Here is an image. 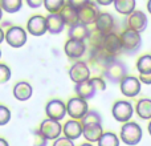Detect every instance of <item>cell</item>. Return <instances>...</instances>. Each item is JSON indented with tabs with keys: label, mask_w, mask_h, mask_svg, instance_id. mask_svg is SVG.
I'll return each instance as SVG.
<instances>
[{
	"label": "cell",
	"mask_w": 151,
	"mask_h": 146,
	"mask_svg": "<svg viewBox=\"0 0 151 146\" xmlns=\"http://www.w3.org/2000/svg\"><path fill=\"white\" fill-rule=\"evenodd\" d=\"M105 78L110 81L113 84H119L123 78L127 76V68L121 60H118L117 57H111L106 63L104 71H102Z\"/></svg>",
	"instance_id": "cell-1"
},
{
	"label": "cell",
	"mask_w": 151,
	"mask_h": 146,
	"mask_svg": "<svg viewBox=\"0 0 151 146\" xmlns=\"http://www.w3.org/2000/svg\"><path fill=\"white\" fill-rule=\"evenodd\" d=\"M122 41V52L127 55H135L142 47V37L141 33L127 28L119 35Z\"/></svg>",
	"instance_id": "cell-2"
},
{
	"label": "cell",
	"mask_w": 151,
	"mask_h": 146,
	"mask_svg": "<svg viewBox=\"0 0 151 146\" xmlns=\"http://www.w3.org/2000/svg\"><path fill=\"white\" fill-rule=\"evenodd\" d=\"M119 139L129 146H135L142 139V128L137 122H125L121 128Z\"/></svg>",
	"instance_id": "cell-3"
},
{
	"label": "cell",
	"mask_w": 151,
	"mask_h": 146,
	"mask_svg": "<svg viewBox=\"0 0 151 146\" xmlns=\"http://www.w3.org/2000/svg\"><path fill=\"white\" fill-rule=\"evenodd\" d=\"M88 101L82 100L80 97H72L68 102H66V114L72 118V120L81 121L83 116L88 113Z\"/></svg>",
	"instance_id": "cell-4"
},
{
	"label": "cell",
	"mask_w": 151,
	"mask_h": 146,
	"mask_svg": "<svg viewBox=\"0 0 151 146\" xmlns=\"http://www.w3.org/2000/svg\"><path fill=\"white\" fill-rule=\"evenodd\" d=\"M27 40H28V35L23 27L12 25L5 31V41L12 48H21L23 45H25Z\"/></svg>",
	"instance_id": "cell-5"
},
{
	"label": "cell",
	"mask_w": 151,
	"mask_h": 146,
	"mask_svg": "<svg viewBox=\"0 0 151 146\" xmlns=\"http://www.w3.org/2000/svg\"><path fill=\"white\" fill-rule=\"evenodd\" d=\"M111 113L114 120L118 121V122H122V124L129 122L134 114L133 104L130 101H126V100H119V101H117L113 105Z\"/></svg>",
	"instance_id": "cell-6"
},
{
	"label": "cell",
	"mask_w": 151,
	"mask_h": 146,
	"mask_svg": "<svg viewBox=\"0 0 151 146\" xmlns=\"http://www.w3.org/2000/svg\"><path fill=\"white\" fill-rule=\"evenodd\" d=\"M98 15H99L98 4L96 1H90L85 7L78 9V21L81 24H85V25L89 27L91 24H96Z\"/></svg>",
	"instance_id": "cell-7"
},
{
	"label": "cell",
	"mask_w": 151,
	"mask_h": 146,
	"mask_svg": "<svg viewBox=\"0 0 151 146\" xmlns=\"http://www.w3.org/2000/svg\"><path fill=\"white\" fill-rule=\"evenodd\" d=\"M39 132L47 139H53V141H55V139H57L58 137L61 136V133H63V125L60 124V121L47 118V120H44L40 124Z\"/></svg>",
	"instance_id": "cell-8"
},
{
	"label": "cell",
	"mask_w": 151,
	"mask_h": 146,
	"mask_svg": "<svg viewBox=\"0 0 151 146\" xmlns=\"http://www.w3.org/2000/svg\"><path fill=\"white\" fill-rule=\"evenodd\" d=\"M69 77L73 81L74 84H80L82 81L90 80L91 73H90V68L86 64V61H76L73 65L69 69Z\"/></svg>",
	"instance_id": "cell-9"
},
{
	"label": "cell",
	"mask_w": 151,
	"mask_h": 146,
	"mask_svg": "<svg viewBox=\"0 0 151 146\" xmlns=\"http://www.w3.org/2000/svg\"><path fill=\"white\" fill-rule=\"evenodd\" d=\"M119 88H121V92H122L123 96L133 98V97L139 94L141 88H142V82L135 76H126L119 82Z\"/></svg>",
	"instance_id": "cell-10"
},
{
	"label": "cell",
	"mask_w": 151,
	"mask_h": 146,
	"mask_svg": "<svg viewBox=\"0 0 151 146\" xmlns=\"http://www.w3.org/2000/svg\"><path fill=\"white\" fill-rule=\"evenodd\" d=\"M102 49L111 57H117V55H119L122 52V41H121V36L117 35L115 32L105 35L104 37V45Z\"/></svg>",
	"instance_id": "cell-11"
},
{
	"label": "cell",
	"mask_w": 151,
	"mask_h": 146,
	"mask_svg": "<svg viewBox=\"0 0 151 146\" xmlns=\"http://www.w3.org/2000/svg\"><path fill=\"white\" fill-rule=\"evenodd\" d=\"M45 113L50 120L61 121L66 116V104L58 98H53L45 106Z\"/></svg>",
	"instance_id": "cell-12"
},
{
	"label": "cell",
	"mask_w": 151,
	"mask_h": 146,
	"mask_svg": "<svg viewBox=\"0 0 151 146\" xmlns=\"http://www.w3.org/2000/svg\"><path fill=\"white\" fill-rule=\"evenodd\" d=\"M86 41H81V40L69 39L64 45V51L65 55L72 60H78L86 53Z\"/></svg>",
	"instance_id": "cell-13"
},
{
	"label": "cell",
	"mask_w": 151,
	"mask_h": 146,
	"mask_svg": "<svg viewBox=\"0 0 151 146\" xmlns=\"http://www.w3.org/2000/svg\"><path fill=\"white\" fill-rule=\"evenodd\" d=\"M147 23H149L147 15L143 11L135 9L127 16V28L133 29V31L138 32V33H142L147 28Z\"/></svg>",
	"instance_id": "cell-14"
},
{
	"label": "cell",
	"mask_w": 151,
	"mask_h": 146,
	"mask_svg": "<svg viewBox=\"0 0 151 146\" xmlns=\"http://www.w3.org/2000/svg\"><path fill=\"white\" fill-rule=\"evenodd\" d=\"M94 25H96V31H98L99 33H102L105 36V35H107V33L114 32L115 19H114V16L109 12H99Z\"/></svg>",
	"instance_id": "cell-15"
},
{
	"label": "cell",
	"mask_w": 151,
	"mask_h": 146,
	"mask_svg": "<svg viewBox=\"0 0 151 146\" xmlns=\"http://www.w3.org/2000/svg\"><path fill=\"white\" fill-rule=\"evenodd\" d=\"M27 31L32 35V36L40 37L48 32L47 29V20L44 16L41 15H35L27 23Z\"/></svg>",
	"instance_id": "cell-16"
},
{
	"label": "cell",
	"mask_w": 151,
	"mask_h": 146,
	"mask_svg": "<svg viewBox=\"0 0 151 146\" xmlns=\"http://www.w3.org/2000/svg\"><path fill=\"white\" fill-rule=\"evenodd\" d=\"M102 134H104V129L99 122H90L82 125V136L90 144L98 142Z\"/></svg>",
	"instance_id": "cell-17"
},
{
	"label": "cell",
	"mask_w": 151,
	"mask_h": 146,
	"mask_svg": "<svg viewBox=\"0 0 151 146\" xmlns=\"http://www.w3.org/2000/svg\"><path fill=\"white\" fill-rule=\"evenodd\" d=\"M63 133L64 137L76 141L82 136V124L78 120H69L65 122V125H63Z\"/></svg>",
	"instance_id": "cell-18"
},
{
	"label": "cell",
	"mask_w": 151,
	"mask_h": 146,
	"mask_svg": "<svg viewBox=\"0 0 151 146\" xmlns=\"http://www.w3.org/2000/svg\"><path fill=\"white\" fill-rule=\"evenodd\" d=\"M45 20H47V29L50 35H58L65 28V23L60 13H48V16H45Z\"/></svg>",
	"instance_id": "cell-19"
},
{
	"label": "cell",
	"mask_w": 151,
	"mask_h": 146,
	"mask_svg": "<svg viewBox=\"0 0 151 146\" xmlns=\"http://www.w3.org/2000/svg\"><path fill=\"white\" fill-rule=\"evenodd\" d=\"M74 92H76V94H77V97H80V98H82V100H86V101L93 98L97 94L96 88H94L93 82H91L90 80H86L80 84H76Z\"/></svg>",
	"instance_id": "cell-20"
},
{
	"label": "cell",
	"mask_w": 151,
	"mask_h": 146,
	"mask_svg": "<svg viewBox=\"0 0 151 146\" xmlns=\"http://www.w3.org/2000/svg\"><path fill=\"white\" fill-rule=\"evenodd\" d=\"M90 33H91V31L89 29V27L85 25V24H81V23H77V24H74V25L69 27V31H68L69 39L81 40V41L89 40Z\"/></svg>",
	"instance_id": "cell-21"
},
{
	"label": "cell",
	"mask_w": 151,
	"mask_h": 146,
	"mask_svg": "<svg viewBox=\"0 0 151 146\" xmlns=\"http://www.w3.org/2000/svg\"><path fill=\"white\" fill-rule=\"evenodd\" d=\"M33 93V88L29 82L27 81H20L13 86V97L19 101H27L32 97Z\"/></svg>",
	"instance_id": "cell-22"
},
{
	"label": "cell",
	"mask_w": 151,
	"mask_h": 146,
	"mask_svg": "<svg viewBox=\"0 0 151 146\" xmlns=\"http://www.w3.org/2000/svg\"><path fill=\"white\" fill-rule=\"evenodd\" d=\"M60 16L63 17L65 25H68V27H72L74 24L80 23L78 21V9H76V8L70 7L68 4L64 5V8L60 11Z\"/></svg>",
	"instance_id": "cell-23"
},
{
	"label": "cell",
	"mask_w": 151,
	"mask_h": 146,
	"mask_svg": "<svg viewBox=\"0 0 151 146\" xmlns=\"http://www.w3.org/2000/svg\"><path fill=\"white\" fill-rule=\"evenodd\" d=\"M114 8L118 13L123 16H129L131 12L135 11L137 1L135 0H114Z\"/></svg>",
	"instance_id": "cell-24"
},
{
	"label": "cell",
	"mask_w": 151,
	"mask_h": 146,
	"mask_svg": "<svg viewBox=\"0 0 151 146\" xmlns=\"http://www.w3.org/2000/svg\"><path fill=\"white\" fill-rule=\"evenodd\" d=\"M135 112L142 120H151V100L141 98L135 105Z\"/></svg>",
	"instance_id": "cell-25"
},
{
	"label": "cell",
	"mask_w": 151,
	"mask_h": 146,
	"mask_svg": "<svg viewBox=\"0 0 151 146\" xmlns=\"http://www.w3.org/2000/svg\"><path fill=\"white\" fill-rule=\"evenodd\" d=\"M97 144H98V146H119L121 139L115 133L107 132V133L102 134L99 141L97 142Z\"/></svg>",
	"instance_id": "cell-26"
},
{
	"label": "cell",
	"mask_w": 151,
	"mask_h": 146,
	"mask_svg": "<svg viewBox=\"0 0 151 146\" xmlns=\"http://www.w3.org/2000/svg\"><path fill=\"white\" fill-rule=\"evenodd\" d=\"M0 7L8 13H16L23 7V0H0Z\"/></svg>",
	"instance_id": "cell-27"
},
{
	"label": "cell",
	"mask_w": 151,
	"mask_h": 146,
	"mask_svg": "<svg viewBox=\"0 0 151 146\" xmlns=\"http://www.w3.org/2000/svg\"><path fill=\"white\" fill-rule=\"evenodd\" d=\"M137 69L139 74L145 73H151V55H143L137 61Z\"/></svg>",
	"instance_id": "cell-28"
},
{
	"label": "cell",
	"mask_w": 151,
	"mask_h": 146,
	"mask_svg": "<svg viewBox=\"0 0 151 146\" xmlns=\"http://www.w3.org/2000/svg\"><path fill=\"white\" fill-rule=\"evenodd\" d=\"M65 4V0H44V7L48 13H60Z\"/></svg>",
	"instance_id": "cell-29"
},
{
	"label": "cell",
	"mask_w": 151,
	"mask_h": 146,
	"mask_svg": "<svg viewBox=\"0 0 151 146\" xmlns=\"http://www.w3.org/2000/svg\"><path fill=\"white\" fill-rule=\"evenodd\" d=\"M90 122L102 124V117L99 116L98 112H96V110H88V113H86V114L83 116V118L81 120V124H82V125H85V124H90Z\"/></svg>",
	"instance_id": "cell-30"
},
{
	"label": "cell",
	"mask_w": 151,
	"mask_h": 146,
	"mask_svg": "<svg viewBox=\"0 0 151 146\" xmlns=\"http://www.w3.org/2000/svg\"><path fill=\"white\" fill-rule=\"evenodd\" d=\"M11 76H12V72H11L9 66L0 63V84L8 82L11 80Z\"/></svg>",
	"instance_id": "cell-31"
},
{
	"label": "cell",
	"mask_w": 151,
	"mask_h": 146,
	"mask_svg": "<svg viewBox=\"0 0 151 146\" xmlns=\"http://www.w3.org/2000/svg\"><path fill=\"white\" fill-rule=\"evenodd\" d=\"M11 121V110L5 105H0V126L7 125Z\"/></svg>",
	"instance_id": "cell-32"
},
{
	"label": "cell",
	"mask_w": 151,
	"mask_h": 146,
	"mask_svg": "<svg viewBox=\"0 0 151 146\" xmlns=\"http://www.w3.org/2000/svg\"><path fill=\"white\" fill-rule=\"evenodd\" d=\"M90 81L93 82L97 93H98V92H104L105 89H106V82H105V80L102 77H90Z\"/></svg>",
	"instance_id": "cell-33"
},
{
	"label": "cell",
	"mask_w": 151,
	"mask_h": 146,
	"mask_svg": "<svg viewBox=\"0 0 151 146\" xmlns=\"http://www.w3.org/2000/svg\"><path fill=\"white\" fill-rule=\"evenodd\" d=\"M47 141L48 139L40 133L39 129L35 130V133H33V146H47Z\"/></svg>",
	"instance_id": "cell-34"
},
{
	"label": "cell",
	"mask_w": 151,
	"mask_h": 146,
	"mask_svg": "<svg viewBox=\"0 0 151 146\" xmlns=\"http://www.w3.org/2000/svg\"><path fill=\"white\" fill-rule=\"evenodd\" d=\"M90 1L91 0H66V4L76 8V9H80V8L85 7L86 4H89Z\"/></svg>",
	"instance_id": "cell-35"
},
{
	"label": "cell",
	"mask_w": 151,
	"mask_h": 146,
	"mask_svg": "<svg viewBox=\"0 0 151 146\" xmlns=\"http://www.w3.org/2000/svg\"><path fill=\"white\" fill-rule=\"evenodd\" d=\"M53 146H74V141L66 138V137H58L57 139H55Z\"/></svg>",
	"instance_id": "cell-36"
},
{
	"label": "cell",
	"mask_w": 151,
	"mask_h": 146,
	"mask_svg": "<svg viewBox=\"0 0 151 146\" xmlns=\"http://www.w3.org/2000/svg\"><path fill=\"white\" fill-rule=\"evenodd\" d=\"M25 3L29 8H33V9L40 8L41 5H44V0H25Z\"/></svg>",
	"instance_id": "cell-37"
},
{
	"label": "cell",
	"mask_w": 151,
	"mask_h": 146,
	"mask_svg": "<svg viewBox=\"0 0 151 146\" xmlns=\"http://www.w3.org/2000/svg\"><path fill=\"white\" fill-rule=\"evenodd\" d=\"M139 81L146 85H151V73H145V74H139Z\"/></svg>",
	"instance_id": "cell-38"
},
{
	"label": "cell",
	"mask_w": 151,
	"mask_h": 146,
	"mask_svg": "<svg viewBox=\"0 0 151 146\" xmlns=\"http://www.w3.org/2000/svg\"><path fill=\"white\" fill-rule=\"evenodd\" d=\"M98 5H102V7H106V5H110L114 3V0H94Z\"/></svg>",
	"instance_id": "cell-39"
},
{
	"label": "cell",
	"mask_w": 151,
	"mask_h": 146,
	"mask_svg": "<svg viewBox=\"0 0 151 146\" xmlns=\"http://www.w3.org/2000/svg\"><path fill=\"white\" fill-rule=\"evenodd\" d=\"M3 41H5V31L0 27V44H1Z\"/></svg>",
	"instance_id": "cell-40"
},
{
	"label": "cell",
	"mask_w": 151,
	"mask_h": 146,
	"mask_svg": "<svg viewBox=\"0 0 151 146\" xmlns=\"http://www.w3.org/2000/svg\"><path fill=\"white\" fill-rule=\"evenodd\" d=\"M0 146H9V145H8V142L5 141L4 138H1V137H0Z\"/></svg>",
	"instance_id": "cell-41"
},
{
	"label": "cell",
	"mask_w": 151,
	"mask_h": 146,
	"mask_svg": "<svg viewBox=\"0 0 151 146\" xmlns=\"http://www.w3.org/2000/svg\"><path fill=\"white\" fill-rule=\"evenodd\" d=\"M147 11H149V13L151 15V0L147 1Z\"/></svg>",
	"instance_id": "cell-42"
},
{
	"label": "cell",
	"mask_w": 151,
	"mask_h": 146,
	"mask_svg": "<svg viewBox=\"0 0 151 146\" xmlns=\"http://www.w3.org/2000/svg\"><path fill=\"white\" fill-rule=\"evenodd\" d=\"M147 130H149V133H150V136H151V120H150V124H149V126H147Z\"/></svg>",
	"instance_id": "cell-43"
},
{
	"label": "cell",
	"mask_w": 151,
	"mask_h": 146,
	"mask_svg": "<svg viewBox=\"0 0 151 146\" xmlns=\"http://www.w3.org/2000/svg\"><path fill=\"white\" fill-rule=\"evenodd\" d=\"M80 146H93L90 144V142H85V144H82V145H80Z\"/></svg>",
	"instance_id": "cell-44"
},
{
	"label": "cell",
	"mask_w": 151,
	"mask_h": 146,
	"mask_svg": "<svg viewBox=\"0 0 151 146\" xmlns=\"http://www.w3.org/2000/svg\"><path fill=\"white\" fill-rule=\"evenodd\" d=\"M1 19H3V9H1V7H0V21H1Z\"/></svg>",
	"instance_id": "cell-45"
},
{
	"label": "cell",
	"mask_w": 151,
	"mask_h": 146,
	"mask_svg": "<svg viewBox=\"0 0 151 146\" xmlns=\"http://www.w3.org/2000/svg\"><path fill=\"white\" fill-rule=\"evenodd\" d=\"M0 59H1V51H0Z\"/></svg>",
	"instance_id": "cell-46"
}]
</instances>
